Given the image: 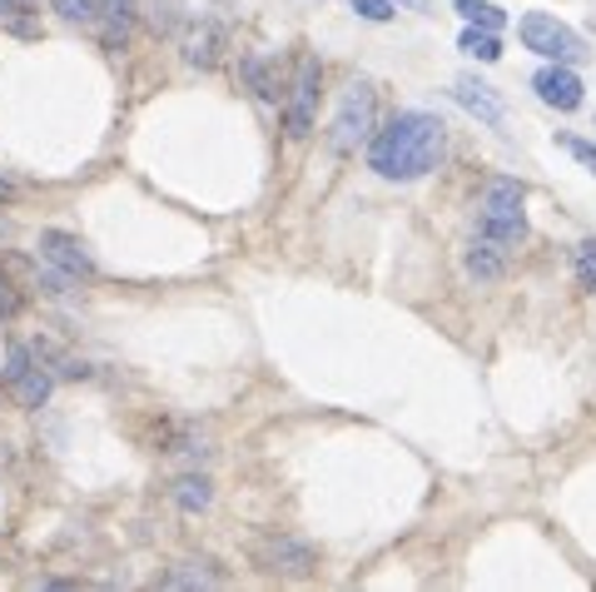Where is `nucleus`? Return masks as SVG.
Listing matches in <instances>:
<instances>
[{
  "label": "nucleus",
  "mask_w": 596,
  "mask_h": 592,
  "mask_svg": "<svg viewBox=\"0 0 596 592\" xmlns=\"http://www.w3.org/2000/svg\"><path fill=\"white\" fill-rule=\"evenodd\" d=\"M447 150V125L427 110H397L368 145V170L383 180H423L443 165Z\"/></svg>",
  "instance_id": "f257e3e1"
},
{
  "label": "nucleus",
  "mask_w": 596,
  "mask_h": 592,
  "mask_svg": "<svg viewBox=\"0 0 596 592\" xmlns=\"http://www.w3.org/2000/svg\"><path fill=\"white\" fill-rule=\"evenodd\" d=\"M526 194L517 180H487L477 194V240L497 250H517L526 240Z\"/></svg>",
  "instance_id": "f03ea898"
},
{
  "label": "nucleus",
  "mask_w": 596,
  "mask_h": 592,
  "mask_svg": "<svg viewBox=\"0 0 596 592\" xmlns=\"http://www.w3.org/2000/svg\"><path fill=\"white\" fill-rule=\"evenodd\" d=\"M517 31H522L526 51H536L542 61H562V65H582L586 61V41L566 21H556V15H546V11L522 15V25H517Z\"/></svg>",
  "instance_id": "7ed1b4c3"
},
{
  "label": "nucleus",
  "mask_w": 596,
  "mask_h": 592,
  "mask_svg": "<svg viewBox=\"0 0 596 592\" xmlns=\"http://www.w3.org/2000/svg\"><path fill=\"white\" fill-rule=\"evenodd\" d=\"M373 110H377L373 85H368V81H353V85H348V95L338 101V115H333V135H328L338 155H353L358 145L373 135Z\"/></svg>",
  "instance_id": "20e7f679"
},
{
  "label": "nucleus",
  "mask_w": 596,
  "mask_h": 592,
  "mask_svg": "<svg viewBox=\"0 0 596 592\" xmlns=\"http://www.w3.org/2000/svg\"><path fill=\"white\" fill-rule=\"evenodd\" d=\"M318 81H323L318 61L313 55H304V61H298V75H294V101H288V135H308V125H313Z\"/></svg>",
  "instance_id": "39448f33"
},
{
  "label": "nucleus",
  "mask_w": 596,
  "mask_h": 592,
  "mask_svg": "<svg viewBox=\"0 0 596 592\" xmlns=\"http://www.w3.org/2000/svg\"><path fill=\"white\" fill-rule=\"evenodd\" d=\"M532 91L542 95V105H556V110H576V105H582V81H576V71L562 61L542 65V71L532 75Z\"/></svg>",
  "instance_id": "423d86ee"
},
{
  "label": "nucleus",
  "mask_w": 596,
  "mask_h": 592,
  "mask_svg": "<svg viewBox=\"0 0 596 592\" xmlns=\"http://www.w3.org/2000/svg\"><path fill=\"white\" fill-rule=\"evenodd\" d=\"M6 383H10V389H15V399L25 403V409H40V403L50 399V373H45V369H35V359H30V349H10Z\"/></svg>",
  "instance_id": "0eeeda50"
},
{
  "label": "nucleus",
  "mask_w": 596,
  "mask_h": 592,
  "mask_svg": "<svg viewBox=\"0 0 596 592\" xmlns=\"http://www.w3.org/2000/svg\"><path fill=\"white\" fill-rule=\"evenodd\" d=\"M453 101L462 105L467 115H477L482 125H492V130L507 120V105L497 101V91H492V85H482V81H472V75H462V81L453 85Z\"/></svg>",
  "instance_id": "6e6552de"
},
{
  "label": "nucleus",
  "mask_w": 596,
  "mask_h": 592,
  "mask_svg": "<svg viewBox=\"0 0 596 592\" xmlns=\"http://www.w3.org/2000/svg\"><path fill=\"white\" fill-rule=\"evenodd\" d=\"M40 260L45 264H55V269H65V274H95V264H89V254L79 250V240H70V234H60V230H45L40 234Z\"/></svg>",
  "instance_id": "1a4fd4ad"
},
{
  "label": "nucleus",
  "mask_w": 596,
  "mask_h": 592,
  "mask_svg": "<svg viewBox=\"0 0 596 592\" xmlns=\"http://www.w3.org/2000/svg\"><path fill=\"white\" fill-rule=\"evenodd\" d=\"M258 562H264L268 572H294V578H304V572H313V548H308V542H294V538H274L258 548Z\"/></svg>",
  "instance_id": "9d476101"
},
{
  "label": "nucleus",
  "mask_w": 596,
  "mask_h": 592,
  "mask_svg": "<svg viewBox=\"0 0 596 592\" xmlns=\"http://www.w3.org/2000/svg\"><path fill=\"white\" fill-rule=\"evenodd\" d=\"M502 264H507V250H497V244H487V240H472V250H467V274H472L477 284L502 279Z\"/></svg>",
  "instance_id": "9b49d317"
},
{
  "label": "nucleus",
  "mask_w": 596,
  "mask_h": 592,
  "mask_svg": "<svg viewBox=\"0 0 596 592\" xmlns=\"http://www.w3.org/2000/svg\"><path fill=\"white\" fill-rule=\"evenodd\" d=\"M457 51L472 55V61H482V65L502 61V41H497V31H482V25H467L462 41H457Z\"/></svg>",
  "instance_id": "f8f14e48"
},
{
  "label": "nucleus",
  "mask_w": 596,
  "mask_h": 592,
  "mask_svg": "<svg viewBox=\"0 0 596 592\" xmlns=\"http://www.w3.org/2000/svg\"><path fill=\"white\" fill-rule=\"evenodd\" d=\"M453 11L462 15L467 25H482V31H502L507 25V11L492 6V0H453Z\"/></svg>",
  "instance_id": "ddd939ff"
},
{
  "label": "nucleus",
  "mask_w": 596,
  "mask_h": 592,
  "mask_svg": "<svg viewBox=\"0 0 596 592\" xmlns=\"http://www.w3.org/2000/svg\"><path fill=\"white\" fill-rule=\"evenodd\" d=\"M219 45H224V31H219V25H199V31L184 41L189 65H214L219 61Z\"/></svg>",
  "instance_id": "4468645a"
},
{
  "label": "nucleus",
  "mask_w": 596,
  "mask_h": 592,
  "mask_svg": "<svg viewBox=\"0 0 596 592\" xmlns=\"http://www.w3.org/2000/svg\"><path fill=\"white\" fill-rule=\"evenodd\" d=\"M164 588H219V578L204 572V562H174V572H164Z\"/></svg>",
  "instance_id": "2eb2a0df"
},
{
  "label": "nucleus",
  "mask_w": 596,
  "mask_h": 592,
  "mask_svg": "<svg viewBox=\"0 0 596 592\" xmlns=\"http://www.w3.org/2000/svg\"><path fill=\"white\" fill-rule=\"evenodd\" d=\"M174 503H179L184 512H204L209 503H214V493H209L204 478H179V483H174Z\"/></svg>",
  "instance_id": "dca6fc26"
},
{
  "label": "nucleus",
  "mask_w": 596,
  "mask_h": 592,
  "mask_svg": "<svg viewBox=\"0 0 596 592\" xmlns=\"http://www.w3.org/2000/svg\"><path fill=\"white\" fill-rule=\"evenodd\" d=\"M576 284L596 294V240H582V244H576Z\"/></svg>",
  "instance_id": "f3484780"
},
{
  "label": "nucleus",
  "mask_w": 596,
  "mask_h": 592,
  "mask_svg": "<svg viewBox=\"0 0 596 592\" xmlns=\"http://www.w3.org/2000/svg\"><path fill=\"white\" fill-rule=\"evenodd\" d=\"M556 145H562V150L572 155V160H582L586 170L596 175V145H592V140H576V135H556Z\"/></svg>",
  "instance_id": "a211bd4d"
},
{
  "label": "nucleus",
  "mask_w": 596,
  "mask_h": 592,
  "mask_svg": "<svg viewBox=\"0 0 596 592\" xmlns=\"http://www.w3.org/2000/svg\"><path fill=\"white\" fill-rule=\"evenodd\" d=\"M50 6H55L65 21H89V15L99 11V0H50Z\"/></svg>",
  "instance_id": "6ab92c4d"
},
{
  "label": "nucleus",
  "mask_w": 596,
  "mask_h": 592,
  "mask_svg": "<svg viewBox=\"0 0 596 592\" xmlns=\"http://www.w3.org/2000/svg\"><path fill=\"white\" fill-rule=\"evenodd\" d=\"M244 71H248V81H254V91L264 95V101H278V85L268 81V71H264V61H258V55H254V61L244 65Z\"/></svg>",
  "instance_id": "aec40b11"
},
{
  "label": "nucleus",
  "mask_w": 596,
  "mask_h": 592,
  "mask_svg": "<svg viewBox=\"0 0 596 592\" xmlns=\"http://www.w3.org/2000/svg\"><path fill=\"white\" fill-rule=\"evenodd\" d=\"M353 15H363V21H393V0H353Z\"/></svg>",
  "instance_id": "412c9836"
},
{
  "label": "nucleus",
  "mask_w": 596,
  "mask_h": 592,
  "mask_svg": "<svg viewBox=\"0 0 596 592\" xmlns=\"http://www.w3.org/2000/svg\"><path fill=\"white\" fill-rule=\"evenodd\" d=\"M397 6H413V11H427V0H397Z\"/></svg>",
  "instance_id": "4be33fe9"
},
{
  "label": "nucleus",
  "mask_w": 596,
  "mask_h": 592,
  "mask_svg": "<svg viewBox=\"0 0 596 592\" xmlns=\"http://www.w3.org/2000/svg\"><path fill=\"white\" fill-rule=\"evenodd\" d=\"M6 194H10V190H6V180H0V200H6Z\"/></svg>",
  "instance_id": "5701e85b"
},
{
  "label": "nucleus",
  "mask_w": 596,
  "mask_h": 592,
  "mask_svg": "<svg viewBox=\"0 0 596 592\" xmlns=\"http://www.w3.org/2000/svg\"><path fill=\"white\" fill-rule=\"evenodd\" d=\"M0 6H10V0H0Z\"/></svg>",
  "instance_id": "b1692460"
}]
</instances>
